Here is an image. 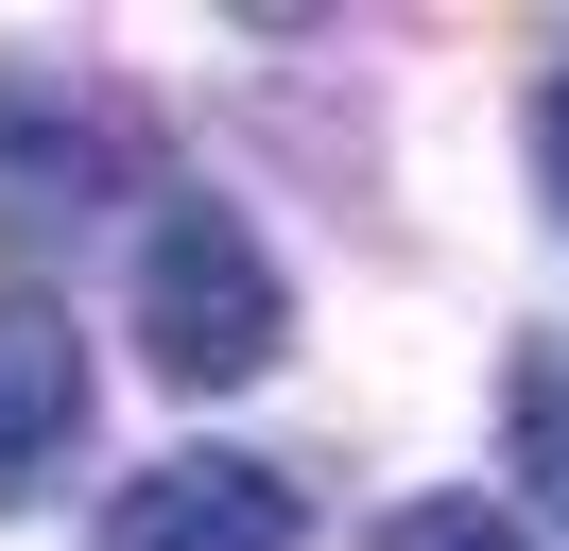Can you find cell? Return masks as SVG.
Masks as SVG:
<instances>
[{
  "label": "cell",
  "instance_id": "1",
  "mask_svg": "<svg viewBox=\"0 0 569 551\" xmlns=\"http://www.w3.org/2000/svg\"><path fill=\"white\" fill-rule=\"evenodd\" d=\"M277 259H259L242 241V207H156L139 224V344H156V379H190V397H208V379H259L277 362Z\"/></svg>",
  "mask_w": 569,
  "mask_h": 551
},
{
  "label": "cell",
  "instance_id": "2",
  "mask_svg": "<svg viewBox=\"0 0 569 551\" xmlns=\"http://www.w3.org/2000/svg\"><path fill=\"white\" fill-rule=\"evenodd\" d=\"M293 534H311L293 482L242 465V448H190V465L121 482V517H104V551H293Z\"/></svg>",
  "mask_w": 569,
  "mask_h": 551
},
{
  "label": "cell",
  "instance_id": "3",
  "mask_svg": "<svg viewBox=\"0 0 569 551\" xmlns=\"http://www.w3.org/2000/svg\"><path fill=\"white\" fill-rule=\"evenodd\" d=\"M70 431H87V344H70V310L0 293V500H18Z\"/></svg>",
  "mask_w": 569,
  "mask_h": 551
},
{
  "label": "cell",
  "instance_id": "4",
  "mask_svg": "<svg viewBox=\"0 0 569 551\" xmlns=\"http://www.w3.org/2000/svg\"><path fill=\"white\" fill-rule=\"evenodd\" d=\"M0 138H18V156H36V190H121V121L104 103H52V87H0Z\"/></svg>",
  "mask_w": 569,
  "mask_h": 551
},
{
  "label": "cell",
  "instance_id": "5",
  "mask_svg": "<svg viewBox=\"0 0 569 551\" xmlns=\"http://www.w3.org/2000/svg\"><path fill=\"white\" fill-rule=\"evenodd\" d=\"M518 482L535 517H569V344H518Z\"/></svg>",
  "mask_w": 569,
  "mask_h": 551
},
{
  "label": "cell",
  "instance_id": "6",
  "mask_svg": "<svg viewBox=\"0 0 569 551\" xmlns=\"http://www.w3.org/2000/svg\"><path fill=\"white\" fill-rule=\"evenodd\" d=\"M380 551H535V534H518L500 500H397V517H380Z\"/></svg>",
  "mask_w": 569,
  "mask_h": 551
},
{
  "label": "cell",
  "instance_id": "7",
  "mask_svg": "<svg viewBox=\"0 0 569 551\" xmlns=\"http://www.w3.org/2000/svg\"><path fill=\"white\" fill-rule=\"evenodd\" d=\"M535 138H552V207H569V87H552V103H535Z\"/></svg>",
  "mask_w": 569,
  "mask_h": 551
}]
</instances>
